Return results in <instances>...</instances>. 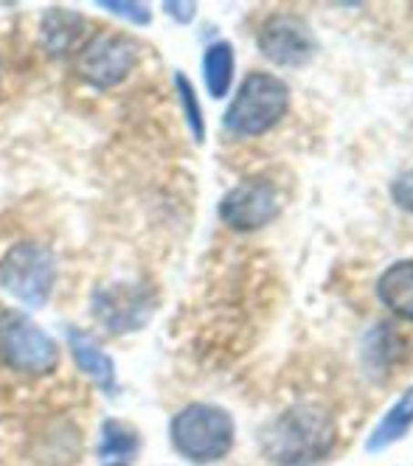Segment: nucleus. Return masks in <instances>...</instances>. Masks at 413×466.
I'll return each instance as SVG.
<instances>
[{
	"mask_svg": "<svg viewBox=\"0 0 413 466\" xmlns=\"http://www.w3.org/2000/svg\"><path fill=\"white\" fill-rule=\"evenodd\" d=\"M335 444V421L321 405H295L284 410L264 432L262 447L275 466H313Z\"/></svg>",
	"mask_w": 413,
	"mask_h": 466,
	"instance_id": "obj_1",
	"label": "nucleus"
},
{
	"mask_svg": "<svg viewBox=\"0 0 413 466\" xmlns=\"http://www.w3.org/2000/svg\"><path fill=\"white\" fill-rule=\"evenodd\" d=\"M233 419L217 405L194 402L171 416L169 439L175 452L191 463H217L233 447Z\"/></svg>",
	"mask_w": 413,
	"mask_h": 466,
	"instance_id": "obj_2",
	"label": "nucleus"
},
{
	"mask_svg": "<svg viewBox=\"0 0 413 466\" xmlns=\"http://www.w3.org/2000/svg\"><path fill=\"white\" fill-rule=\"evenodd\" d=\"M290 107V87L273 74H248L239 85L236 96L222 116V124L231 136L256 138L270 132L287 116Z\"/></svg>",
	"mask_w": 413,
	"mask_h": 466,
	"instance_id": "obj_3",
	"label": "nucleus"
},
{
	"mask_svg": "<svg viewBox=\"0 0 413 466\" xmlns=\"http://www.w3.org/2000/svg\"><path fill=\"white\" fill-rule=\"evenodd\" d=\"M57 284V256L43 242H15L0 256V289L9 292L17 304L40 309Z\"/></svg>",
	"mask_w": 413,
	"mask_h": 466,
	"instance_id": "obj_4",
	"label": "nucleus"
},
{
	"mask_svg": "<svg viewBox=\"0 0 413 466\" xmlns=\"http://www.w3.org/2000/svg\"><path fill=\"white\" fill-rule=\"evenodd\" d=\"M0 362L23 377H48L59 365V346L26 312L0 309Z\"/></svg>",
	"mask_w": 413,
	"mask_h": 466,
	"instance_id": "obj_5",
	"label": "nucleus"
},
{
	"mask_svg": "<svg viewBox=\"0 0 413 466\" xmlns=\"http://www.w3.org/2000/svg\"><path fill=\"white\" fill-rule=\"evenodd\" d=\"M141 62V48L124 31H98L74 54V74L93 90H113L129 79Z\"/></svg>",
	"mask_w": 413,
	"mask_h": 466,
	"instance_id": "obj_6",
	"label": "nucleus"
},
{
	"mask_svg": "<svg viewBox=\"0 0 413 466\" xmlns=\"http://www.w3.org/2000/svg\"><path fill=\"white\" fill-rule=\"evenodd\" d=\"M155 307V289L141 281H105L90 292V315L113 338L141 331L152 320Z\"/></svg>",
	"mask_w": 413,
	"mask_h": 466,
	"instance_id": "obj_7",
	"label": "nucleus"
},
{
	"mask_svg": "<svg viewBox=\"0 0 413 466\" xmlns=\"http://www.w3.org/2000/svg\"><path fill=\"white\" fill-rule=\"evenodd\" d=\"M279 214V191L264 177H248L236 183L220 199V219L236 233H253L270 225Z\"/></svg>",
	"mask_w": 413,
	"mask_h": 466,
	"instance_id": "obj_8",
	"label": "nucleus"
},
{
	"mask_svg": "<svg viewBox=\"0 0 413 466\" xmlns=\"http://www.w3.org/2000/svg\"><path fill=\"white\" fill-rule=\"evenodd\" d=\"M259 51L282 68H298L315 51V37L304 20L293 15H275L259 31Z\"/></svg>",
	"mask_w": 413,
	"mask_h": 466,
	"instance_id": "obj_9",
	"label": "nucleus"
},
{
	"mask_svg": "<svg viewBox=\"0 0 413 466\" xmlns=\"http://www.w3.org/2000/svg\"><path fill=\"white\" fill-rule=\"evenodd\" d=\"M67 349L77 362V369L85 380H90L101 393L113 396L119 390V377H116V362L113 357L98 346L93 335H88L85 329L71 326L67 329Z\"/></svg>",
	"mask_w": 413,
	"mask_h": 466,
	"instance_id": "obj_10",
	"label": "nucleus"
},
{
	"mask_svg": "<svg viewBox=\"0 0 413 466\" xmlns=\"http://www.w3.org/2000/svg\"><path fill=\"white\" fill-rule=\"evenodd\" d=\"M37 40L43 51L54 59H62L67 54H77V48L85 43V17L77 9L51 6L40 17Z\"/></svg>",
	"mask_w": 413,
	"mask_h": 466,
	"instance_id": "obj_11",
	"label": "nucleus"
},
{
	"mask_svg": "<svg viewBox=\"0 0 413 466\" xmlns=\"http://www.w3.org/2000/svg\"><path fill=\"white\" fill-rule=\"evenodd\" d=\"M377 298L397 318L413 323V258H402L377 281Z\"/></svg>",
	"mask_w": 413,
	"mask_h": 466,
	"instance_id": "obj_12",
	"label": "nucleus"
},
{
	"mask_svg": "<svg viewBox=\"0 0 413 466\" xmlns=\"http://www.w3.org/2000/svg\"><path fill=\"white\" fill-rule=\"evenodd\" d=\"M413 427V388H408L397 402L391 405V410L380 419V424L374 427V432L368 436L366 450L368 452H383L391 444H397L405 432Z\"/></svg>",
	"mask_w": 413,
	"mask_h": 466,
	"instance_id": "obj_13",
	"label": "nucleus"
},
{
	"mask_svg": "<svg viewBox=\"0 0 413 466\" xmlns=\"http://www.w3.org/2000/svg\"><path fill=\"white\" fill-rule=\"evenodd\" d=\"M202 79L212 98H225L233 85V46L217 40L202 54Z\"/></svg>",
	"mask_w": 413,
	"mask_h": 466,
	"instance_id": "obj_14",
	"label": "nucleus"
},
{
	"mask_svg": "<svg viewBox=\"0 0 413 466\" xmlns=\"http://www.w3.org/2000/svg\"><path fill=\"white\" fill-rule=\"evenodd\" d=\"M138 450H141V436L124 421L119 419H108L101 424V432H98V455L116 463H127V458H132Z\"/></svg>",
	"mask_w": 413,
	"mask_h": 466,
	"instance_id": "obj_15",
	"label": "nucleus"
},
{
	"mask_svg": "<svg viewBox=\"0 0 413 466\" xmlns=\"http://www.w3.org/2000/svg\"><path fill=\"white\" fill-rule=\"evenodd\" d=\"M175 90H178V102H181V110H183V118L189 124V132L194 136L197 144L205 141V118H202V110H200V102H197V93L189 82L186 74H175Z\"/></svg>",
	"mask_w": 413,
	"mask_h": 466,
	"instance_id": "obj_16",
	"label": "nucleus"
},
{
	"mask_svg": "<svg viewBox=\"0 0 413 466\" xmlns=\"http://www.w3.org/2000/svg\"><path fill=\"white\" fill-rule=\"evenodd\" d=\"M98 9L110 12L119 20H127L132 25H150L152 23V12L147 4H135V0H98Z\"/></svg>",
	"mask_w": 413,
	"mask_h": 466,
	"instance_id": "obj_17",
	"label": "nucleus"
},
{
	"mask_svg": "<svg viewBox=\"0 0 413 466\" xmlns=\"http://www.w3.org/2000/svg\"><path fill=\"white\" fill-rule=\"evenodd\" d=\"M391 199L402 211L413 214V169H408L391 180Z\"/></svg>",
	"mask_w": 413,
	"mask_h": 466,
	"instance_id": "obj_18",
	"label": "nucleus"
},
{
	"mask_svg": "<svg viewBox=\"0 0 413 466\" xmlns=\"http://www.w3.org/2000/svg\"><path fill=\"white\" fill-rule=\"evenodd\" d=\"M163 12L175 20V23H191L194 20V15H197V6L194 4H175V0H166L163 4Z\"/></svg>",
	"mask_w": 413,
	"mask_h": 466,
	"instance_id": "obj_19",
	"label": "nucleus"
},
{
	"mask_svg": "<svg viewBox=\"0 0 413 466\" xmlns=\"http://www.w3.org/2000/svg\"><path fill=\"white\" fill-rule=\"evenodd\" d=\"M108 466H129V463H121V461H116V463H108Z\"/></svg>",
	"mask_w": 413,
	"mask_h": 466,
	"instance_id": "obj_20",
	"label": "nucleus"
},
{
	"mask_svg": "<svg viewBox=\"0 0 413 466\" xmlns=\"http://www.w3.org/2000/svg\"><path fill=\"white\" fill-rule=\"evenodd\" d=\"M0 71H4V62H0Z\"/></svg>",
	"mask_w": 413,
	"mask_h": 466,
	"instance_id": "obj_21",
	"label": "nucleus"
}]
</instances>
